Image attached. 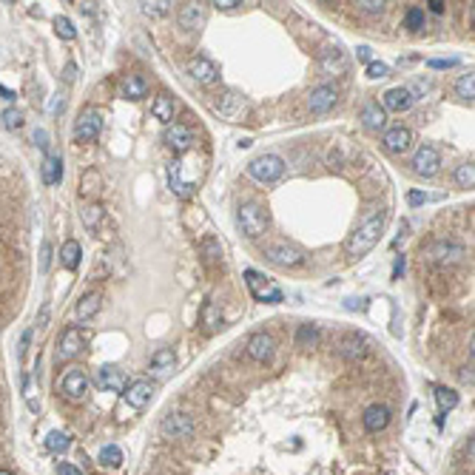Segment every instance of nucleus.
Masks as SVG:
<instances>
[{"instance_id": "f257e3e1", "label": "nucleus", "mask_w": 475, "mask_h": 475, "mask_svg": "<svg viewBox=\"0 0 475 475\" xmlns=\"http://www.w3.org/2000/svg\"><path fill=\"white\" fill-rule=\"evenodd\" d=\"M385 222H387V211H385V208H370L365 217H362V222L356 225V231L347 236V242H345L347 256L359 259V256L370 253V251L376 248V242L382 240Z\"/></svg>"}, {"instance_id": "f03ea898", "label": "nucleus", "mask_w": 475, "mask_h": 475, "mask_svg": "<svg viewBox=\"0 0 475 475\" xmlns=\"http://www.w3.org/2000/svg\"><path fill=\"white\" fill-rule=\"evenodd\" d=\"M236 225H240V231L248 236V240H259L268 228V213L262 205L245 202V205L236 208Z\"/></svg>"}, {"instance_id": "7ed1b4c3", "label": "nucleus", "mask_w": 475, "mask_h": 475, "mask_svg": "<svg viewBox=\"0 0 475 475\" xmlns=\"http://www.w3.org/2000/svg\"><path fill=\"white\" fill-rule=\"evenodd\" d=\"M262 253L268 256V262H273V265H279V268H302V265L307 262L304 251H302L299 245L284 242V240H279V242H268Z\"/></svg>"}, {"instance_id": "20e7f679", "label": "nucleus", "mask_w": 475, "mask_h": 475, "mask_svg": "<svg viewBox=\"0 0 475 475\" xmlns=\"http://www.w3.org/2000/svg\"><path fill=\"white\" fill-rule=\"evenodd\" d=\"M284 174V159L276 157V154H262V157H256L248 162V177L256 180V182H276L279 177Z\"/></svg>"}, {"instance_id": "39448f33", "label": "nucleus", "mask_w": 475, "mask_h": 475, "mask_svg": "<svg viewBox=\"0 0 475 475\" xmlns=\"http://www.w3.org/2000/svg\"><path fill=\"white\" fill-rule=\"evenodd\" d=\"M60 393L66 401H71V405H80V401H86L88 396V376L83 373V367H68L60 378Z\"/></svg>"}, {"instance_id": "423d86ee", "label": "nucleus", "mask_w": 475, "mask_h": 475, "mask_svg": "<svg viewBox=\"0 0 475 475\" xmlns=\"http://www.w3.org/2000/svg\"><path fill=\"white\" fill-rule=\"evenodd\" d=\"M159 430H162V436L165 438H177V441H188L194 433H197V421L188 416V413H182V410H177V413H168L162 418V424H159Z\"/></svg>"}, {"instance_id": "0eeeda50", "label": "nucleus", "mask_w": 475, "mask_h": 475, "mask_svg": "<svg viewBox=\"0 0 475 475\" xmlns=\"http://www.w3.org/2000/svg\"><path fill=\"white\" fill-rule=\"evenodd\" d=\"M162 142L174 154H185V151L194 148L197 134H194L191 126H185V123H168V126H165V131H162Z\"/></svg>"}, {"instance_id": "6e6552de", "label": "nucleus", "mask_w": 475, "mask_h": 475, "mask_svg": "<svg viewBox=\"0 0 475 475\" xmlns=\"http://www.w3.org/2000/svg\"><path fill=\"white\" fill-rule=\"evenodd\" d=\"M424 259H430L436 265H458L464 259V248L458 242H447V240H436L424 248Z\"/></svg>"}, {"instance_id": "1a4fd4ad", "label": "nucleus", "mask_w": 475, "mask_h": 475, "mask_svg": "<svg viewBox=\"0 0 475 475\" xmlns=\"http://www.w3.org/2000/svg\"><path fill=\"white\" fill-rule=\"evenodd\" d=\"M245 282H248V288H251V293H253V299L256 302H268V304H276V302H282L284 296H282V288H276L273 282H268L262 273L259 271H245Z\"/></svg>"}, {"instance_id": "9d476101", "label": "nucleus", "mask_w": 475, "mask_h": 475, "mask_svg": "<svg viewBox=\"0 0 475 475\" xmlns=\"http://www.w3.org/2000/svg\"><path fill=\"white\" fill-rule=\"evenodd\" d=\"M370 350H373V345L362 333H345L342 342H339V353L345 356L347 362H365L370 356Z\"/></svg>"}, {"instance_id": "9b49d317", "label": "nucleus", "mask_w": 475, "mask_h": 475, "mask_svg": "<svg viewBox=\"0 0 475 475\" xmlns=\"http://www.w3.org/2000/svg\"><path fill=\"white\" fill-rule=\"evenodd\" d=\"M339 103V88L336 86H316L311 94H307V111L311 114H327Z\"/></svg>"}, {"instance_id": "f8f14e48", "label": "nucleus", "mask_w": 475, "mask_h": 475, "mask_svg": "<svg viewBox=\"0 0 475 475\" xmlns=\"http://www.w3.org/2000/svg\"><path fill=\"white\" fill-rule=\"evenodd\" d=\"M413 171L418 177H436L438 168H441V154L436 146H421L416 154H413Z\"/></svg>"}, {"instance_id": "ddd939ff", "label": "nucleus", "mask_w": 475, "mask_h": 475, "mask_svg": "<svg viewBox=\"0 0 475 475\" xmlns=\"http://www.w3.org/2000/svg\"><path fill=\"white\" fill-rule=\"evenodd\" d=\"M83 333L77 327H66L63 333H60V339H57V350H55V359H57V365L60 362H71L75 356L83 350Z\"/></svg>"}, {"instance_id": "4468645a", "label": "nucleus", "mask_w": 475, "mask_h": 475, "mask_svg": "<svg viewBox=\"0 0 475 475\" xmlns=\"http://www.w3.org/2000/svg\"><path fill=\"white\" fill-rule=\"evenodd\" d=\"M245 350H248V356H251L253 362L265 365V362H271V359H273V353H276V342H273V336H271V333H265V330H259V333H253V336L248 339Z\"/></svg>"}, {"instance_id": "2eb2a0df", "label": "nucleus", "mask_w": 475, "mask_h": 475, "mask_svg": "<svg viewBox=\"0 0 475 475\" xmlns=\"http://www.w3.org/2000/svg\"><path fill=\"white\" fill-rule=\"evenodd\" d=\"M103 131V117L97 111H83L77 117V123H75V139L77 142H91V139H97Z\"/></svg>"}, {"instance_id": "dca6fc26", "label": "nucleus", "mask_w": 475, "mask_h": 475, "mask_svg": "<svg viewBox=\"0 0 475 475\" xmlns=\"http://www.w3.org/2000/svg\"><path fill=\"white\" fill-rule=\"evenodd\" d=\"M413 100H416V94L407 86H396V88H387L382 94V108L401 114V111H410L413 108Z\"/></svg>"}, {"instance_id": "f3484780", "label": "nucleus", "mask_w": 475, "mask_h": 475, "mask_svg": "<svg viewBox=\"0 0 475 475\" xmlns=\"http://www.w3.org/2000/svg\"><path fill=\"white\" fill-rule=\"evenodd\" d=\"M213 111H217L222 120H228V123H236L242 117V111H245V103H242V97L240 94H233V91H225V94H220L217 100H213Z\"/></svg>"}, {"instance_id": "a211bd4d", "label": "nucleus", "mask_w": 475, "mask_h": 475, "mask_svg": "<svg viewBox=\"0 0 475 475\" xmlns=\"http://www.w3.org/2000/svg\"><path fill=\"white\" fill-rule=\"evenodd\" d=\"M382 146H385V151H390V154H405V151H410V146H413V131L405 128V126L385 128Z\"/></svg>"}, {"instance_id": "6ab92c4d", "label": "nucleus", "mask_w": 475, "mask_h": 475, "mask_svg": "<svg viewBox=\"0 0 475 475\" xmlns=\"http://www.w3.org/2000/svg\"><path fill=\"white\" fill-rule=\"evenodd\" d=\"M319 68L324 71V75H345L347 71V55L339 49V46H324V49L319 52Z\"/></svg>"}, {"instance_id": "aec40b11", "label": "nucleus", "mask_w": 475, "mask_h": 475, "mask_svg": "<svg viewBox=\"0 0 475 475\" xmlns=\"http://www.w3.org/2000/svg\"><path fill=\"white\" fill-rule=\"evenodd\" d=\"M94 382H97L100 390H114V393H123L128 387L126 373L120 367H114V365H103L97 370V376H94Z\"/></svg>"}, {"instance_id": "412c9836", "label": "nucleus", "mask_w": 475, "mask_h": 475, "mask_svg": "<svg viewBox=\"0 0 475 475\" xmlns=\"http://www.w3.org/2000/svg\"><path fill=\"white\" fill-rule=\"evenodd\" d=\"M188 75H191L197 83H202V86H213L220 80V68H217V63L208 60V57H194L191 63H188Z\"/></svg>"}, {"instance_id": "4be33fe9", "label": "nucleus", "mask_w": 475, "mask_h": 475, "mask_svg": "<svg viewBox=\"0 0 475 475\" xmlns=\"http://www.w3.org/2000/svg\"><path fill=\"white\" fill-rule=\"evenodd\" d=\"M359 120H362V126L367 131H385L387 128V111L378 106V103H365Z\"/></svg>"}, {"instance_id": "5701e85b", "label": "nucleus", "mask_w": 475, "mask_h": 475, "mask_svg": "<svg viewBox=\"0 0 475 475\" xmlns=\"http://www.w3.org/2000/svg\"><path fill=\"white\" fill-rule=\"evenodd\" d=\"M362 421H365V430L367 433H382V430H387V424H390V410L385 405H370L365 410Z\"/></svg>"}, {"instance_id": "b1692460", "label": "nucleus", "mask_w": 475, "mask_h": 475, "mask_svg": "<svg viewBox=\"0 0 475 475\" xmlns=\"http://www.w3.org/2000/svg\"><path fill=\"white\" fill-rule=\"evenodd\" d=\"M151 396H154V385H151V382H134V385L126 387V401H128L134 410L148 407Z\"/></svg>"}, {"instance_id": "393cba45", "label": "nucleus", "mask_w": 475, "mask_h": 475, "mask_svg": "<svg viewBox=\"0 0 475 475\" xmlns=\"http://www.w3.org/2000/svg\"><path fill=\"white\" fill-rule=\"evenodd\" d=\"M100 307H103V296L97 293V291H91V293H86L77 304H75V316L80 319V322H88V319H94L100 313Z\"/></svg>"}, {"instance_id": "a878e982", "label": "nucleus", "mask_w": 475, "mask_h": 475, "mask_svg": "<svg viewBox=\"0 0 475 475\" xmlns=\"http://www.w3.org/2000/svg\"><path fill=\"white\" fill-rule=\"evenodd\" d=\"M202 23H205V9H202L200 3H185V6L180 9V26H182L185 32H197Z\"/></svg>"}, {"instance_id": "bb28decb", "label": "nucleus", "mask_w": 475, "mask_h": 475, "mask_svg": "<svg viewBox=\"0 0 475 475\" xmlns=\"http://www.w3.org/2000/svg\"><path fill=\"white\" fill-rule=\"evenodd\" d=\"M120 88H123V97H128V100H142L148 94V83L142 75H126Z\"/></svg>"}, {"instance_id": "cd10ccee", "label": "nucleus", "mask_w": 475, "mask_h": 475, "mask_svg": "<svg viewBox=\"0 0 475 475\" xmlns=\"http://www.w3.org/2000/svg\"><path fill=\"white\" fill-rule=\"evenodd\" d=\"M151 114L157 117V120H162L165 126H168V123H174V97H171V94H157V97H154V103H151Z\"/></svg>"}, {"instance_id": "c85d7f7f", "label": "nucleus", "mask_w": 475, "mask_h": 475, "mask_svg": "<svg viewBox=\"0 0 475 475\" xmlns=\"http://www.w3.org/2000/svg\"><path fill=\"white\" fill-rule=\"evenodd\" d=\"M40 174H43V182H46V185H57V182L63 180V159L55 157V154H46Z\"/></svg>"}, {"instance_id": "c756f323", "label": "nucleus", "mask_w": 475, "mask_h": 475, "mask_svg": "<svg viewBox=\"0 0 475 475\" xmlns=\"http://www.w3.org/2000/svg\"><path fill=\"white\" fill-rule=\"evenodd\" d=\"M174 362H177V356L171 347H159L157 353H151V370L165 376V373H171L174 370Z\"/></svg>"}, {"instance_id": "7c9ffc66", "label": "nucleus", "mask_w": 475, "mask_h": 475, "mask_svg": "<svg viewBox=\"0 0 475 475\" xmlns=\"http://www.w3.org/2000/svg\"><path fill=\"white\" fill-rule=\"evenodd\" d=\"M200 324H202L205 333H213V330H220V324H222V313H220V307L213 304V302H205V304H202Z\"/></svg>"}, {"instance_id": "2f4dec72", "label": "nucleus", "mask_w": 475, "mask_h": 475, "mask_svg": "<svg viewBox=\"0 0 475 475\" xmlns=\"http://www.w3.org/2000/svg\"><path fill=\"white\" fill-rule=\"evenodd\" d=\"M80 256H83V248H80V242H75V240H68V242L60 248V262H63V268H68V271H77V268H80Z\"/></svg>"}, {"instance_id": "473e14b6", "label": "nucleus", "mask_w": 475, "mask_h": 475, "mask_svg": "<svg viewBox=\"0 0 475 475\" xmlns=\"http://www.w3.org/2000/svg\"><path fill=\"white\" fill-rule=\"evenodd\" d=\"M168 182H171V191L177 194V197H188L191 194V182H188L185 177H182V171H180V165L174 162V165H168Z\"/></svg>"}, {"instance_id": "72a5a7b5", "label": "nucleus", "mask_w": 475, "mask_h": 475, "mask_svg": "<svg viewBox=\"0 0 475 475\" xmlns=\"http://www.w3.org/2000/svg\"><path fill=\"white\" fill-rule=\"evenodd\" d=\"M322 342V330L316 324H302L296 330V345L299 347H316Z\"/></svg>"}, {"instance_id": "f704fd0d", "label": "nucleus", "mask_w": 475, "mask_h": 475, "mask_svg": "<svg viewBox=\"0 0 475 475\" xmlns=\"http://www.w3.org/2000/svg\"><path fill=\"white\" fill-rule=\"evenodd\" d=\"M200 251H202L205 265H220V262H222V248H220V242L213 240V236H205L202 245H200Z\"/></svg>"}, {"instance_id": "c9c22d12", "label": "nucleus", "mask_w": 475, "mask_h": 475, "mask_svg": "<svg viewBox=\"0 0 475 475\" xmlns=\"http://www.w3.org/2000/svg\"><path fill=\"white\" fill-rule=\"evenodd\" d=\"M100 188H103V180L97 171H86L80 177V197H97Z\"/></svg>"}, {"instance_id": "e433bc0d", "label": "nucleus", "mask_w": 475, "mask_h": 475, "mask_svg": "<svg viewBox=\"0 0 475 475\" xmlns=\"http://www.w3.org/2000/svg\"><path fill=\"white\" fill-rule=\"evenodd\" d=\"M436 401H438L441 413H449V410L458 407V393L449 390V387H436Z\"/></svg>"}, {"instance_id": "4c0bfd02", "label": "nucleus", "mask_w": 475, "mask_h": 475, "mask_svg": "<svg viewBox=\"0 0 475 475\" xmlns=\"http://www.w3.org/2000/svg\"><path fill=\"white\" fill-rule=\"evenodd\" d=\"M68 436L66 433H60V430H52L49 436H46V449H49V453H55V456H63L66 449H68Z\"/></svg>"}, {"instance_id": "58836bf2", "label": "nucleus", "mask_w": 475, "mask_h": 475, "mask_svg": "<svg viewBox=\"0 0 475 475\" xmlns=\"http://www.w3.org/2000/svg\"><path fill=\"white\" fill-rule=\"evenodd\" d=\"M456 94H458L461 100H469L472 103V97H475V75H472V71H467V75H461L456 80Z\"/></svg>"}, {"instance_id": "ea45409f", "label": "nucleus", "mask_w": 475, "mask_h": 475, "mask_svg": "<svg viewBox=\"0 0 475 475\" xmlns=\"http://www.w3.org/2000/svg\"><path fill=\"white\" fill-rule=\"evenodd\" d=\"M100 464L103 467H120L123 464V449L117 447V444H106L100 449Z\"/></svg>"}, {"instance_id": "a19ab883", "label": "nucleus", "mask_w": 475, "mask_h": 475, "mask_svg": "<svg viewBox=\"0 0 475 475\" xmlns=\"http://www.w3.org/2000/svg\"><path fill=\"white\" fill-rule=\"evenodd\" d=\"M405 29H407V32H421V29H424V9L410 6V9L405 12Z\"/></svg>"}, {"instance_id": "79ce46f5", "label": "nucleus", "mask_w": 475, "mask_h": 475, "mask_svg": "<svg viewBox=\"0 0 475 475\" xmlns=\"http://www.w3.org/2000/svg\"><path fill=\"white\" fill-rule=\"evenodd\" d=\"M103 217H106V211H103L100 205H88V208L83 211V222H86L88 231H97V225H100Z\"/></svg>"}, {"instance_id": "37998d69", "label": "nucleus", "mask_w": 475, "mask_h": 475, "mask_svg": "<svg viewBox=\"0 0 475 475\" xmlns=\"http://www.w3.org/2000/svg\"><path fill=\"white\" fill-rule=\"evenodd\" d=\"M456 182H458V188H472V182H475V168H472V162L458 165V168H456Z\"/></svg>"}, {"instance_id": "c03bdc74", "label": "nucleus", "mask_w": 475, "mask_h": 475, "mask_svg": "<svg viewBox=\"0 0 475 475\" xmlns=\"http://www.w3.org/2000/svg\"><path fill=\"white\" fill-rule=\"evenodd\" d=\"M55 29H57V35H60L63 40H75V37H77L75 23H71L68 17H57V20H55Z\"/></svg>"}, {"instance_id": "a18cd8bd", "label": "nucleus", "mask_w": 475, "mask_h": 475, "mask_svg": "<svg viewBox=\"0 0 475 475\" xmlns=\"http://www.w3.org/2000/svg\"><path fill=\"white\" fill-rule=\"evenodd\" d=\"M356 9L365 12V14H382L387 9V3H385V0H359Z\"/></svg>"}, {"instance_id": "49530a36", "label": "nucleus", "mask_w": 475, "mask_h": 475, "mask_svg": "<svg viewBox=\"0 0 475 475\" xmlns=\"http://www.w3.org/2000/svg\"><path fill=\"white\" fill-rule=\"evenodd\" d=\"M171 3L168 0H157V3H142V12H146L148 17H162V14H168Z\"/></svg>"}, {"instance_id": "de8ad7c7", "label": "nucleus", "mask_w": 475, "mask_h": 475, "mask_svg": "<svg viewBox=\"0 0 475 475\" xmlns=\"http://www.w3.org/2000/svg\"><path fill=\"white\" fill-rule=\"evenodd\" d=\"M390 75V66L387 63H370L367 66V77H373V80H385Z\"/></svg>"}, {"instance_id": "09e8293b", "label": "nucleus", "mask_w": 475, "mask_h": 475, "mask_svg": "<svg viewBox=\"0 0 475 475\" xmlns=\"http://www.w3.org/2000/svg\"><path fill=\"white\" fill-rule=\"evenodd\" d=\"M3 126H6V128H20V126H23V114H20V111H12V108L3 111Z\"/></svg>"}, {"instance_id": "8fccbe9b", "label": "nucleus", "mask_w": 475, "mask_h": 475, "mask_svg": "<svg viewBox=\"0 0 475 475\" xmlns=\"http://www.w3.org/2000/svg\"><path fill=\"white\" fill-rule=\"evenodd\" d=\"M49 262H52V245L43 242V251H40V273L49 271Z\"/></svg>"}, {"instance_id": "3c124183", "label": "nucleus", "mask_w": 475, "mask_h": 475, "mask_svg": "<svg viewBox=\"0 0 475 475\" xmlns=\"http://www.w3.org/2000/svg\"><path fill=\"white\" fill-rule=\"evenodd\" d=\"M211 6H217L220 12H231V9H240L242 3L240 0H217V3H211Z\"/></svg>"}, {"instance_id": "603ef678", "label": "nucleus", "mask_w": 475, "mask_h": 475, "mask_svg": "<svg viewBox=\"0 0 475 475\" xmlns=\"http://www.w3.org/2000/svg\"><path fill=\"white\" fill-rule=\"evenodd\" d=\"M35 142H37V146H40L46 154H49V134H46L43 128H37V131H35Z\"/></svg>"}, {"instance_id": "864d4df0", "label": "nucleus", "mask_w": 475, "mask_h": 475, "mask_svg": "<svg viewBox=\"0 0 475 475\" xmlns=\"http://www.w3.org/2000/svg\"><path fill=\"white\" fill-rule=\"evenodd\" d=\"M458 60H453V57H449V60H430V63H427V66H430V68H453Z\"/></svg>"}, {"instance_id": "5fc2aeb1", "label": "nucleus", "mask_w": 475, "mask_h": 475, "mask_svg": "<svg viewBox=\"0 0 475 475\" xmlns=\"http://www.w3.org/2000/svg\"><path fill=\"white\" fill-rule=\"evenodd\" d=\"M427 200H430V197L421 194V191H410V194H407V202H410V205H421V202H427Z\"/></svg>"}, {"instance_id": "6e6d98bb", "label": "nucleus", "mask_w": 475, "mask_h": 475, "mask_svg": "<svg viewBox=\"0 0 475 475\" xmlns=\"http://www.w3.org/2000/svg\"><path fill=\"white\" fill-rule=\"evenodd\" d=\"M57 472H60V475H83L77 467H71V464H60V467H57Z\"/></svg>"}, {"instance_id": "4d7b16f0", "label": "nucleus", "mask_w": 475, "mask_h": 475, "mask_svg": "<svg viewBox=\"0 0 475 475\" xmlns=\"http://www.w3.org/2000/svg\"><path fill=\"white\" fill-rule=\"evenodd\" d=\"M46 322H49V304H43V311L37 316V327H46Z\"/></svg>"}, {"instance_id": "13d9d810", "label": "nucleus", "mask_w": 475, "mask_h": 475, "mask_svg": "<svg viewBox=\"0 0 475 475\" xmlns=\"http://www.w3.org/2000/svg\"><path fill=\"white\" fill-rule=\"evenodd\" d=\"M427 9H430L433 14H444V3H438V0H430V3H427Z\"/></svg>"}, {"instance_id": "bf43d9fd", "label": "nucleus", "mask_w": 475, "mask_h": 475, "mask_svg": "<svg viewBox=\"0 0 475 475\" xmlns=\"http://www.w3.org/2000/svg\"><path fill=\"white\" fill-rule=\"evenodd\" d=\"M356 55H359L362 60H370V46H359V49H356Z\"/></svg>"}, {"instance_id": "052dcab7", "label": "nucleus", "mask_w": 475, "mask_h": 475, "mask_svg": "<svg viewBox=\"0 0 475 475\" xmlns=\"http://www.w3.org/2000/svg\"><path fill=\"white\" fill-rule=\"evenodd\" d=\"M75 75H77V68H75V66H71V63H68V66H66V75H63V77H66V80L71 83V80H75Z\"/></svg>"}, {"instance_id": "680f3d73", "label": "nucleus", "mask_w": 475, "mask_h": 475, "mask_svg": "<svg viewBox=\"0 0 475 475\" xmlns=\"http://www.w3.org/2000/svg\"><path fill=\"white\" fill-rule=\"evenodd\" d=\"M0 94H3V100H14V94L9 88H3V86H0Z\"/></svg>"}, {"instance_id": "e2e57ef3", "label": "nucleus", "mask_w": 475, "mask_h": 475, "mask_svg": "<svg viewBox=\"0 0 475 475\" xmlns=\"http://www.w3.org/2000/svg\"><path fill=\"white\" fill-rule=\"evenodd\" d=\"M401 271H405V259H398V262H396V271H393V276H398Z\"/></svg>"}, {"instance_id": "0e129e2a", "label": "nucleus", "mask_w": 475, "mask_h": 475, "mask_svg": "<svg viewBox=\"0 0 475 475\" xmlns=\"http://www.w3.org/2000/svg\"><path fill=\"white\" fill-rule=\"evenodd\" d=\"M0 475H12V472L9 469H0Z\"/></svg>"}]
</instances>
